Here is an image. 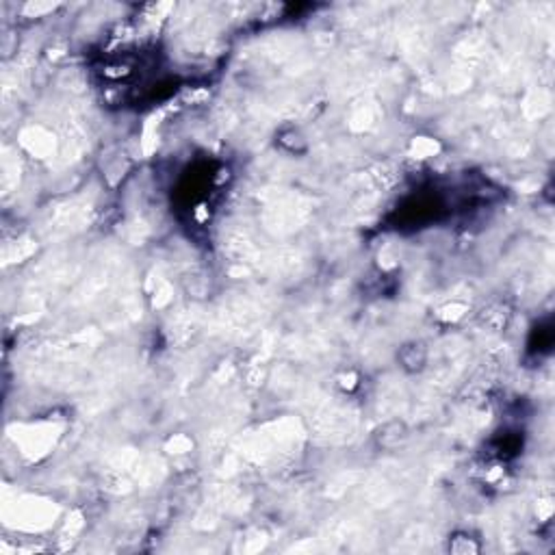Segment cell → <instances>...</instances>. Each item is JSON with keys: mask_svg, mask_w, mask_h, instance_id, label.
<instances>
[{"mask_svg": "<svg viewBox=\"0 0 555 555\" xmlns=\"http://www.w3.org/2000/svg\"><path fill=\"white\" fill-rule=\"evenodd\" d=\"M278 143L291 154H306L308 152V141L300 128H282L278 135Z\"/></svg>", "mask_w": 555, "mask_h": 555, "instance_id": "7a4b0ae2", "label": "cell"}, {"mask_svg": "<svg viewBox=\"0 0 555 555\" xmlns=\"http://www.w3.org/2000/svg\"><path fill=\"white\" fill-rule=\"evenodd\" d=\"M399 362L408 373H419L425 365H427V347L421 341H413L405 343L399 349Z\"/></svg>", "mask_w": 555, "mask_h": 555, "instance_id": "6da1fadb", "label": "cell"}, {"mask_svg": "<svg viewBox=\"0 0 555 555\" xmlns=\"http://www.w3.org/2000/svg\"><path fill=\"white\" fill-rule=\"evenodd\" d=\"M405 436H408L405 425L401 421H391V423H386L382 429H379L377 441H379V445H382V447L391 449V447H397Z\"/></svg>", "mask_w": 555, "mask_h": 555, "instance_id": "3957f363", "label": "cell"}]
</instances>
